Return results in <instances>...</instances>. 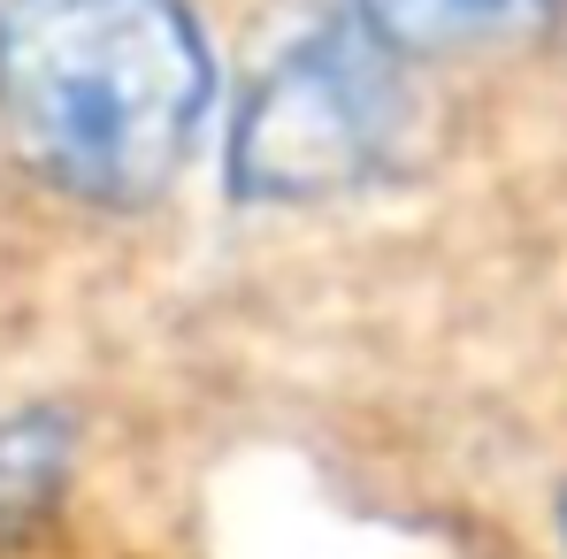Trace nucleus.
I'll return each mask as SVG.
<instances>
[{
    "label": "nucleus",
    "instance_id": "4",
    "mask_svg": "<svg viewBox=\"0 0 567 559\" xmlns=\"http://www.w3.org/2000/svg\"><path fill=\"white\" fill-rule=\"evenodd\" d=\"M70 422L31 406V414H8L0 422V537L31 529L54 514L62 483H70Z\"/></svg>",
    "mask_w": 567,
    "mask_h": 559
},
{
    "label": "nucleus",
    "instance_id": "5",
    "mask_svg": "<svg viewBox=\"0 0 567 559\" xmlns=\"http://www.w3.org/2000/svg\"><path fill=\"white\" fill-rule=\"evenodd\" d=\"M560 537H567V498H560Z\"/></svg>",
    "mask_w": 567,
    "mask_h": 559
},
{
    "label": "nucleus",
    "instance_id": "1",
    "mask_svg": "<svg viewBox=\"0 0 567 559\" xmlns=\"http://www.w3.org/2000/svg\"><path fill=\"white\" fill-rule=\"evenodd\" d=\"M215 62L185 0H0V131L85 207H146L185 169Z\"/></svg>",
    "mask_w": 567,
    "mask_h": 559
},
{
    "label": "nucleus",
    "instance_id": "3",
    "mask_svg": "<svg viewBox=\"0 0 567 559\" xmlns=\"http://www.w3.org/2000/svg\"><path fill=\"white\" fill-rule=\"evenodd\" d=\"M361 8L399 54H461L545 23L553 0H361Z\"/></svg>",
    "mask_w": 567,
    "mask_h": 559
},
{
    "label": "nucleus",
    "instance_id": "2",
    "mask_svg": "<svg viewBox=\"0 0 567 559\" xmlns=\"http://www.w3.org/2000/svg\"><path fill=\"white\" fill-rule=\"evenodd\" d=\"M406 138L399 46L377 23H322L284 46L230 138V185L246 199H330L369 185Z\"/></svg>",
    "mask_w": 567,
    "mask_h": 559
}]
</instances>
